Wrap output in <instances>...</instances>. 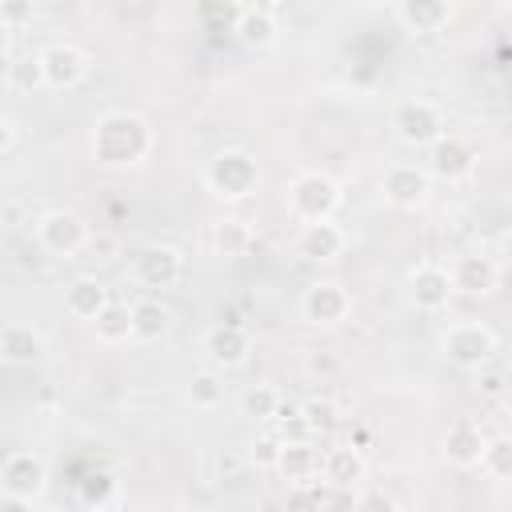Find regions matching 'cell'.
I'll use <instances>...</instances> for the list:
<instances>
[{
  "instance_id": "obj_27",
  "label": "cell",
  "mask_w": 512,
  "mask_h": 512,
  "mask_svg": "<svg viewBox=\"0 0 512 512\" xmlns=\"http://www.w3.org/2000/svg\"><path fill=\"white\" fill-rule=\"evenodd\" d=\"M4 84L16 88V92H36V88H48L44 84V68H40V56H20L4 68Z\"/></svg>"
},
{
  "instance_id": "obj_21",
  "label": "cell",
  "mask_w": 512,
  "mask_h": 512,
  "mask_svg": "<svg viewBox=\"0 0 512 512\" xmlns=\"http://www.w3.org/2000/svg\"><path fill=\"white\" fill-rule=\"evenodd\" d=\"M392 12H396V20L404 24V32H412V36H432V32L448 28L452 16H456V8L444 4V0H404V4H396Z\"/></svg>"
},
{
  "instance_id": "obj_1",
  "label": "cell",
  "mask_w": 512,
  "mask_h": 512,
  "mask_svg": "<svg viewBox=\"0 0 512 512\" xmlns=\"http://www.w3.org/2000/svg\"><path fill=\"white\" fill-rule=\"evenodd\" d=\"M152 124L140 116V112H128V108H112L104 112L96 124H92V136H88V148H92V160L100 168H136L152 156Z\"/></svg>"
},
{
  "instance_id": "obj_20",
  "label": "cell",
  "mask_w": 512,
  "mask_h": 512,
  "mask_svg": "<svg viewBox=\"0 0 512 512\" xmlns=\"http://www.w3.org/2000/svg\"><path fill=\"white\" fill-rule=\"evenodd\" d=\"M368 476V460L356 444H336V448H324V484L328 488H340V492H352L360 488Z\"/></svg>"
},
{
  "instance_id": "obj_34",
  "label": "cell",
  "mask_w": 512,
  "mask_h": 512,
  "mask_svg": "<svg viewBox=\"0 0 512 512\" xmlns=\"http://www.w3.org/2000/svg\"><path fill=\"white\" fill-rule=\"evenodd\" d=\"M16 20H32V8L28 4H16V0H4L0 4V28H12L16 32Z\"/></svg>"
},
{
  "instance_id": "obj_14",
  "label": "cell",
  "mask_w": 512,
  "mask_h": 512,
  "mask_svg": "<svg viewBox=\"0 0 512 512\" xmlns=\"http://www.w3.org/2000/svg\"><path fill=\"white\" fill-rule=\"evenodd\" d=\"M488 448V432L476 416H456L444 432V460L452 468H480V456Z\"/></svg>"
},
{
  "instance_id": "obj_19",
  "label": "cell",
  "mask_w": 512,
  "mask_h": 512,
  "mask_svg": "<svg viewBox=\"0 0 512 512\" xmlns=\"http://www.w3.org/2000/svg\"><path fill=\"white\" fill-rule=\"evenodd\" d=\"M232 32L248 44V48H268L280 36V16L272 4H240L232 12Z\"/></svg>"
},
{
  "instance_id": "obj_2",
  "label": "cell",
  "mask_w": 512,
  "mask_h": 512,
  "mask_svg": "<svg viewBox=\"0 0 512 512\" xmlns=\"http://www.w3.org/2000/svg\"><path fill=\"white\" fill-rule=\"evenodd\" d=\"M340 200H344L340 184H336L332 176H324V172H300V176L288 184V192H284V204H288V212H292V220H296L300 228H308V224H328V220L336 216Z\"/></svg>"
},
{
  "instance_id": "obj_8",
  "label": "cell",
  "mask_w": 512,
  "mask_h": 512,
  "mask_svg": "<svg viewBox=\"0 0 512 512\" xmlns=\"http://www.w3.org/2000/svg\"><path fill=\"white\" fill-rule=\"evenodd\" d=\"M348 312H352V292L336 280H316L300 296V316L316 328H336L348 320Z\"/></svg>"
},
{
  "instance_id": "obj_9",
  "label": "cell",
  "mask_w": 512,
  "mask_h": 512,
  "mask_svg": "<svg viewBox=\"0 0 512 512\" xmlns=\"http://www.w3.org/2000/svg\"><path fill=\"white\" fill-rule=\"evenodd\" d=\"M276 472L292 492H312L316 484H324V448H316L312 440H284Z\"/></svg>"
},
{
  "instance_id": "obj_15",
  "label": "cell",
  "mask_w": 512,
  "mask_h": 512,
  "mask_svg": "<svg viewBox=\"0 0 512 512\" xmlns=\"http://www.w3.org/2000/svg\"><path fill=\"white\" fill-rule=\"evenodd\" d=\"M408 296L420 312H444L448 300L456 296V284H452V272L444 264H420L412 276H408Z\"/></svg>"
},
{
  "instance_id": "obj_3",
  "label": "cell",
  "mask_w": 512,
  "mask_h": 512,
  "mask_svg": "<svg viewBox=\"0 0 512 512\" xmlns=\"http://www.w3.org/2000/svg\"><path fill=\"white\" fill-rule=\"evenodd\" d=\"M204 184H208V192H212L216 200L236 204V200H248V196L256 192L260 168H256V160H252L248 152L224 148V152H216V156L204 164Z\"/></svg>"
},
{
  "instance_id": "obj_12",
  "label": "cell",
  "mask_w": 512,
  "mask_h": 512,
  "mask_svg": "<svg viewBox=\"0 0 512 512\" xmlns=\"http://www.w3.org/2000/svg\"><path fill=\"white\" fill-rule=\"evenodd\" d=\"M132 276L144 288H172L184 276V256L172 244H148L132 256Z\"/></svg>"
},
{
  "instance_id": "obj_17",
  "label": "cell",
  "mask_w": 512,
  "mask_h": 512,
  "mask_svg": "<svg viewBox=\"0 0 512 512\" xmlns=\"http://www.w3.org/2000/svg\"><path fill=\"white\" fill-rule=\"evenodd\" d=\"M452 284L464 296H488L500 284V260L484 256V252H464L460 260H452Z\"/></svg>"
},
{
  "instance_id": "obj_30",
  "label": "cell",
  "mask_w": 512,
  "mask_h": 512,
  "mask_svg": "<svg viewBox=\"0 0 512 512\" xmlns=\"http://www.w3.org/2000/svg\"><path fill=\"white\" fill-rule=\"evenodd\" d=\"M240 404H244V412L256 416V420H276V416H280V392H276L272 384H256V388H248Z\"/></svg>"
},
{
  "instance_id": "obj_10",
  "label": "cell",
  "mask_w": 512,
  "mask_h": 512,
  "mask_svg": "<svg viewBox=\"0 0 512 512\" xmlns=\"http://www.w3.org/2000/svg\"><path fill=\"white\" fill-rule=\"evenodd\" d=\"M204 356L216 372H232V368H244L248 356H252V332L244 324H216L204 332Z\"/></svg>"
},
{
  "instance_id": "obj_28",
  "label": "cell",
  "mask_w": 512,
  "mask_h": 512,
  "mask_svg": "<svg viewBox=\"0 0 512 512\" xmlns=\"http://www.w3.org/2000/svg\"><path fill=\"white\" fill-rule=\"evenodd\" d=\"M480 468L492 480H512V436H488V448L480 456Z\"/></svg>"
},
{
  "instance_id": "obj_4",
  "label": "cell",
  "mask_w": 512,
  "mask_h": 512,
  "mask_svg": "<svg viewBox=\"0 0 512 512\" xmlns=\"http://www.w3.org/2000/svg\"><path fill=\"white\" fill-rule=\"evenodd\" d=\"M36 244L56 260H76L92 244V228L72 208H52L36 220Z\"/></svg>"
},
{
  "instance_id": "obj_36",
  "label": "cell",
  "mask_w": 512,
  "mask_h": 512,
  "mask_svg": "<svg viewBox=\"0 0 512 512\" xmlns=\"http://www.w3.org/2000/svg\"><path fill=\"white\" fill-rule=\"evenodd\" d=\"M0 132H4V136H0V156H12V152H16V140H20V124H16L12 116H4V120H0Z\"/></svg>"
},
{
  "instance_id": "obj_38",
  "label": "cell",
  "mask_w": 512,
  "mask_h": 512,
  "mask_svg": "<svg viewBox=\"0 0 512 512\" xmlns=\"http://www.w3.org/2000/svg\"><path fill=\"white\" fill-rule=\"evenodd\" d=\"M496 260H500V268H508V272H512V228L500 236V252H496Z\"/></svg>"
},
{
  "instance_id": "obj_25",
  "label": "cell",
  "mask_w": 512,
  "mask_h": 512,
  "mask_svg": "<svg viewBox=\"0 0 512 512\" xmlns=\"http://www.w3.org/2000/svg\"><path fill=\"white\" fill-rule=\"evenodd\" d=\"M168 328H172V312H168L160 300L144 296V300L132 304V340L152 344V340H160Z\"/></svg>"
},
{
  "instance_id": "obj_23",
  "label": "cell",
  "mask_w": 512,
  "mask_h": 512,
  "mask_svg": "<svg viewBox=\"0 0 512 512\" xmlns=\"http://www.w3.org/2000/svg\"><path fill=\"white\" fill-rule=\"evenodd\" d=\"M348 248V236H344V228L340 224H308V228H300V236H296V252L304 256V260H336L340 252Z\"/></svg>"
},
{
  "instance_id": "obj_16",
  "label": "cell",
  "mask_w": 512,
  "mask_h": 512,
  "mask_svg": "<svg viewBox=\"0 0 512 512\" xmlns=\"http://www.w3.org/2000/svg\"><path fill=\"white\" fill-rule=\"evenodd\" d=\"M472 168H476V148L468 140L452 136V132H444L428 148V176H436V180H448L452 184V180H464Z\"/></svg>"
},
{
  "instance_id": "obj_13",
  "label": "cell",
  "mask_w": 512,
  "mask_h": 512,
  "mask_svg": "<svg viewBox=\"0 0 512 512\" xmlns=\"http://www.w3.org/2000/svg\"><path fill=\"white\" fill-rule=\"evenodd\" d=\"M428 192H432V176L420 164H392L380 180V196L392 208H420L428 200Z\"/></svg>"
},
{
  "instance_id": "obj_37",
  "label": "cell",
  "mask_w": 512,
  "mask_h": 512,
  "mask_svg": "<svg viewBox=\"0 0 512 512\" xmlns=\"http://www.w3.org/2000/svg\"><path fill=\"white\" fill-rule=\"evenodd\" d=\"M88 252H104V260H112V252H116V236L96 232V236H92V244H88Z\"/></svg>"
},
{
  "instance_id": "obj_26",
  "label": "cell",
  "mask_w": 512,
  "mask_h": 512,
  "mask_svg": "<svg viewBox=\"0 0 512 512\" xmlns=\"http://www.w3.org/2000/svg\"><path fill=\"white\" fill-rule=\"evenodd\" d=\"M96 340L100 344H124V340H132V304H120V300H112L100 316H96Z\"/></svg>"
},
{
  "instance_id": "obj_31",
  "label": "cell",
  "mask_w": 512,
  "mask_h": 512,
  "mask_svg": "<svg viewBox=\"0 0 512 512\" xmlns=\"http://www.w3.org/2000/svg\"><path fill=\"white\" fill-rule=\"evenodd\" d=\"M300 416H304V428L308 432H332L336 428V420H340V412H336V404L332 400H308L304 408H300Z\"/></svg>"
},
{
  "instance_id": "obj_5",
  "label": "cell",
  "mask_w": 512,
  "mask_h": 512,
  "mask_svg": "<svg viewBox=\"0 0 512 512\" xmlns=\"http://www.w3.org/2000/svg\"><path fill=\"white\" fill-rule=\"evenodd\" d=\"M440 352L456 368H484L496 356V332L480 320H456L440 336Z\"/></svg>"
},
{
  "instance_id": "obj_22",
  "label": "cell",
  "mask_w": 512,
  "mask_h": 512,
  "mask_svg": "<svg viewBox=\"0 0 512 512\" xmlns=\"http://www.w3.org/2000/svg\"><path fill=\"white\" fill-rule=\"evenodd\" d=\"M108 304H112V296H108V288H104L96 276H76V280L64 284V312H68L72 320L96 324V316H100Z\"/></svg>"
},
{
  "instance_id": "obj_7",
  "label": "cell",
  "mask_w": 512,
  "mask_h": 512,
  "mask_svg": "<svg viewBox=\"0 0 512 512\" xmlns=\"http://www.w3.org/2000/svg\"><path fill=\"white\" fill-rule=\"evenodd\" d=\"M44 488H48V468H44V460L36 452L16 448V452L4 456V464H0V492L4 496L32 500L36 504L44 496Z\"/></svg>"
},
{
  "instance_id": "obj_32",
  "label": "cell",
  "mask_w": 512,
  "mask_h": 512,
  "mask_svg": "<svg viewBox=\"0 0 512 512\" xmlns=\"http://www.w3.org/2000/svg\"><path fill=\"white\" fill-rule=\"evenodd\" d=\"M352 512H400V504H396V496H392L388 488L368 484V488H360V492H356Z\"/></svg>"
},
{
  "instance_id": "obj_35",
  "label": "cell",
  "mask_w": 512,
  "mask_h": 512,
  "mask_svg": "<svg viewBox=\"0 0 512 512\" xmlns=\"http://www.w3.org/2000/svg\"><path fill=\"white\" fill-rule=\"evenodd\" d=\"M112 492V476L108 472H96V476H88V484H84V500L92 504V500H104Z\"/></svg>"
},
{
  "instance_id": "obj_24",
  "label": "cell",
  "mask_w": 512,
  "mask_h": 512,
  "mask_svg": "<svg viewBox=\"0 0 512 512\" xmlns=\"http://www.w3.org/2000/svg\"><path fill=\"white\" fill-rule=\"evenodd\" d=\"M252 228L240 220V216H224V220H216L212 224V232H208V248L216 252V256H228V260H236V256H244L248 248H252Z\"/></svg>"
},
{
  "instance_id": "obj_39",
  "label": "cell",
  "mask_w": 512,
  "mask_h": 512,
  "mask_svg": "<svg viewBox=\"0 0 512 512\" xmlns=\"http://www.w3.org/2000/svg\"><path fill=\"white\" fill-rule=\"evenodd\" d=\"M0 512H32V500H16V496H0Z\"/></svg>"
},
{
  "instance_id": "obj_33",
  "label": "cell",
  "mask_w": 512,
  "mask_h": 512,
  "mask_svg": "<svg viewBox=\"0 0 512 512\" xmlns=\"http://www.w3.org/2000/svg\"><path fill=\"white\" fill-rule=\"evenodd\" d=\"M280 452H284V440H280V436H272V432H264V436H256V440H252L248 460H252L256 468H272V472H276Z\"/></svg>"
},
{
  "instance_id": "obj_11",
  "label": "cell",
  "mask_w": 512,
  "mask_h": 512,
  "mask_svg": "<svg viewBox=\"0 0 512 512\" xmlns=\"http://www.w3.org/2000/svg\"><path fill=\"white\" fill-rule=\"evenodd\" d=\"M36 56H40V68H44V84L52 92H68L88 76V56L68 40H56V44L40 48Z\"/></svg>"
},
{
  "instance_id": "obj_6",
  "label": "cell",
  "mask_w": 512,
  "mask_h": 512,
  "mask_svg": "<svg viewBox=\"0 0 512 512\" xmlns=\"http://www.w3.org/2000/svg\"><path fill=\"white\" fill-rule=\"evenodd\" d=\"M392 132L408 148H432L444 136V116H440V108L432 100L408 96V100H400L392 108Z\"/></svg>"
},
{
  "instance_id": "obj_18",
  "label": "cell",
  "mask_w": 512,
  "mask_h": 512,
  "mask_svg": "<svg viewBox=\"0 0 512 512\" xmlns=\"http://www.w3.org/2000/svg\"><path fill=\"white\" fill-rule=\"evenodd\" d=\"M48 344H44V332L36 324H24V320H8L0 328V360L12 364V368H24V364H36L44 360Z\"/></svg>"
},
{
  "instance_id": "obj_29",
  "label": "cell",
  "mask_w": 512,
  "mask_h": 512,
  "mask_svg": "<svg viewBox=\"0 0 512 512\" xmlns=\"http://www.w3.org/2000/svg\"><path fill=\"white\" fill-rule=\"evenodd\" d=\"M224 400V384H220V376L208 368V372H196L192 376V384H188V404L192 408H200V412H208V408H216Z\"/></svg>"
}]
</instances>
